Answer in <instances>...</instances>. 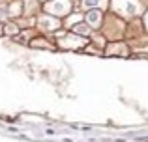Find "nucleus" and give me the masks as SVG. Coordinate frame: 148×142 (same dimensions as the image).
Instances as JSON below:
<instances>
[{"label": "nucleus", "mask_w": 148, "mask_h": 142, "mask_svg": "<svg viewBox=\"0 0 148 142\" xmlns=\"http://www.w3.org/2000/svg\"><path fill=\"white\" fill-rule=\"evenodd\" d=\"M71 7V2L69 0H51V2L45 6V10L49 11L51 15H56V17H62L66 15Z\"/></svg>", "instance_id": "2"}, {"label": "nucleus", "mask_w": 148, "mask_h": 142, "mask_svg": "<svg viewBox=\"0 0 148 142\" xmlns=\"http://www.w3.org/2000/svg\"><path fill=\"white\" fill-rule=\"evenodd\" d=\"M60 45H62V47H66V49H75V47H83L84 39H83V37H79V34H77V36H66L64 39L60 41Z\"/></svg>", "instance_id": "3"}, {"label": "nucleus", "mask_w": 148, "mask_h": 142, "mask_svg": "<svg viewBox=\"0 0 148 142\" xmlns=\"http://www.w3.org/2000/svg\"><path fill=\"white\" fill-rule=\"evenodd\" d=\"M4 13H6V7H0V21L4 19Z\"/></svg>", "instance_id": "10"}, {"label": "nucleus", "mask_w": 148, "mask_h": 142, "mask_svg": "<svg viewBox=\"0 0 148 142\" xmlns=\"http://www.w3.org/2000/svg\"><path fill=\"white\" fill-rule=\"evenodd\" d=\"M73 32L79 34V36H88V34H90V28H88V24H75L73 26Z\"/></svg>", "instance_id": "7"}, {"label": "nucleus", "mask_w": 148, "mask_h": 142, "mask_svg": "<svg viewBox=\"0 0 148 142\" xmlns=\"http://www.w3.org/2000/svg\"><path fill=\"white\" fill-rule=\"evenodd\" d=\"M17 24H6L4 26V34H10V36H13V34H17Z\"/></svg>", "instance_id": "8"}, {"label": "nucleus", "mask_w": 148, "mask_h": 142, "mask_svg": "<svg viewBox=\"0 0 148 142\" xmlns=\"http://www.w3.org/2000/svg\"><path fill=\"white\" fill-rule=\"evenodd\" d=\"M2 32H4V28H0V34H2Z\"/></svg>", "instance_id": "12"}, {"label": "nucleus", "mask_w": 148, "mask_h": 142, "mask_svg": "<svg viewBox=\"0 0 148 142\" xmlns=\"http://www.w3.org/2000/svg\"><path fill=\"white\" fill-rule=\"evenodd\" d=\"M112 10L116 13L124 15V17H135V15L141 13L143 6L139 0H114L112 2Z\"/></svg>", "instance_id": "1"}, {"label": "nucleus", "mask_w": 148, "mask_h": 142, "mask_svg": "<svg viewBox=\"0 0 148 142\" xmlns=\"http://www.w3.org/2000/svg\"><path fill=\"white\" fill-rule=\"evenodd\" d=\"M107 4V0H83L84 7H103Z\"/></svg>", "instance_id": "6"}, {"label": "nucleus", "mask_w": 148, "mask_h": 142, "mask_svg": "<svg viewBox=\"0 0 148 142\" xmlns=\"http://www.w3.org/2000/svg\"><path fill=\"white\" fill-rule=\"evenodd\" d=\"M32 47H49V43H47V41H43V39H34L32 41Z\"/></svg>", "instance_id": "9"}, {"label": "nucleus", "mask_w": 148, "mask_h": 142, "mask_svg": "<svg viewBox=\"0 0 148 142\" xmlns=\"http://www.w3.org/2000/svg\"><path fill=\"white\" fill-rule=\"evenodd\" d=\"M58 24H60V22H58V19H54V17H49V15H43V17H40V28L41 30H51V32H53V30H56L58 28Z\"/></svg>", "instance_id": "4"}, {"label": "nucleus", "mask_w": 148, "mask_h": 142, "mask_svg": "<svg viewBox=\"0 0 148 142\" xmlns=\"http://www.w3.org/2000/svg\"><path fill=\"white\" fill-rule=\"evenodd\" d=\"M145 26H146V30H148V11L145 13Z\"/></svg>", "instance_id": "11"}, {"label": "nucleus", "mask_w": 148, "mask_h": 142, "mask_svg": "<svg viewBox=\"0 0 148 142\" xmlns=\"http://www.w3.org/2000/svg\"><path fill=\"white\" fill-rule=\"evenodd\" d=\"M86 22L90 26H98L101 24V11H98V10H92V11H88L86 13Z\"/></svg>", "instance_id": "5"}]
</instances>
